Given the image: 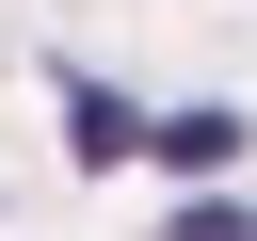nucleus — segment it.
Listing matches in <instances>:
<instances>
[{
  "label": "nucleus",
  "instance_id": "f257e3e1",
  "mask_svg": "<svg viewBox=\"0 0 257 241\" xmlns=\"http://www.w3.org/2000/svg\"><path fill=\"white\" fill-rule=\"evenodd\" d=\"M145 161H177V177H225V161H241V112H225V96H193V112H145Z\"/></svg>",
  "mask_w": 257,
  "mask_h": 241
},
{
  "label": "nucleus",
  "instance_id": "f03ea898",
  "mask_svg": "<svg viewBox=\"0 0 257 241\" xmlns=\"http://www.w3.org/2000/svg\"><path fill=\"white\" fill-rule=\"evenodd\" d=\"M64 145H80V161H145V112H128L112 80H64Z\"/></svg>",
  "mask_w": 257,
  "mask_h": 241
},
{
  "label": "nucleus",
  "instance_id": "7ed1b4c3",
  "mask_svg": "<svg viewBox=\"0 0 257 241\" xmlns=\"http://www.w3.org/2000/svg\"><path fill=\"white\" fill-rule=\"evenodd\" d=\"M161 241H257V209H225V193H193V209H177Z\"/></svg>",
  "mask_w": 257,
  "mask_h": 241
}]
</instances>
